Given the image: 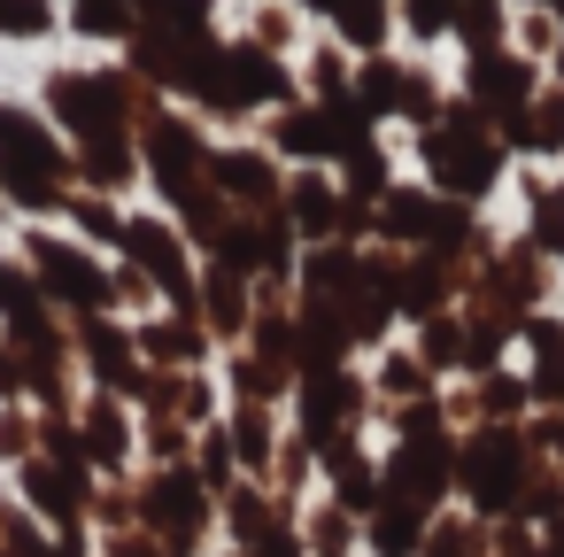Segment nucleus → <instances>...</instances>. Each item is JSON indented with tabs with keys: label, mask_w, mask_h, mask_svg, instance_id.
I'll return each mask as SVG.
<instances>
[{
	"label": "nucleus",
	"mask_w": 564,
	"mask_h": 557,
	"mask_svg": "<svg viewBox=\"0 0 564 557\" xmlns=\"http://www.w3.org/2000/svg\"><path fill=\"white\" fill-rule=\"evenodd\" d=\"M163 94L148 78H132L124 63H94V71H47L40 86V117L78 148H140V132L155 125Z\"/></svg>",
	"instance_id": "obj_1"
},
{
	"label": "nucleus",
	"mask_w": 564,
	"mask_h": 557,
	"mask_svg": "<svg viewBox=\"0 0 564 557\" xmlns=\"http://www.w3.org/2000/svg\"><path fill=\"white\" fill-rule=\"evenodd\" d=\"M70 194H78L70 140L40 109H24V101L0 94V202H9L17 217H32V225H55L70 210Z\"/></svg>",
	"instance_id": "obj_2"
},
{
	"label": "nucleus",
	"mask_w": 564,
	"mask_h": 557,
	"mask_svg": "<svg viewBox=\"0 0 564 557\" xmlns=\"http://www.w3.org/2000/svg\"><path fill=\"white\" fill-rule=\"evenodd\" d=\"M417 163H425V186H433L441 202L479 210V202L502 186L510 148H502V132H495V125H487L464 94H448V101H441V117L417 132Z\"/></svg>",
	"instance_id": "obj_3"
},
{
	"label": "nucleus",
	"mask_w": 564,
	"mask_h": 557,
	"mask_svg": "<svg viewBox=\"0 0 564 557\" xmlns=\"http://www.w3.org/2000/svg\"><path fill=\"white\" fill-rule=\"evenodd\" d=\"M17 256L32 264L40 294L55 318H117V294H109V264L86 248V240H63L55 225H24Z\"/></svg>",
	"instance_id": "obj_4"
},
{
	"label": "nucleus",
	"mask_w": 564,
	"mask_h": 557,
	"mask_svg": "<svg viewBox=\"0 0 564 557\" xmlns=\"http://www.w3.org/2000/svg\"><path fill=\"white\" fill-rule=\"evenodd\" d=\"M525 472H533V449H525L518 426H471V433L456 441V503H464L471 518H487V526L518 511Z\"/></svg>",
	"instance_id": "obj_5"
},
{
	"label": "nucleus",
	"mask_w": 564,
	"mask_h": 557,
	"mask_svg": "<svg viewBox=\"0 0 564 557\" xmlns=\"http://www.w3.org/2000/svg\"><path fill=\"white\" fill-rule=\"evenodd\" d=\"M140 534H155L171 557H202L217 534V495L202 488L194 464H155L140 472Z\"/></svg>",
	"instance_id": "obj_6"
},
{
	"label": "nucleus",
	"mask_w": 564,
	"mask_h": 557,
	"mask_svg": "<svg viewBox=\"0 0 564 557\" xmlns=\"http://www.w3.org/2000/svg\"><path fill=\"white\" fill-rule=\"evenodd\" d=\"M456 441H464V433H448V426H433V433H394L387 457H379L387 503H410V511L441 518V511L456 503Z\"/></svg>",
	"instance_id": "obj_7"
},
{
	"label": "nucleus",
	"mask_w": 564,
	"mask_h": 557,
	"mask_svg": "<svg viewBox=\"0 0 564 557\" xmlns=\"http://www.w3.org/2000/svg\"><path fill=\"white\" fill-rule=\"evenodd\" d=\"M225 55V32H163V24H140L132 40H124V71L132 78H148L163 101H194V86L209 78V63Z\"/></svg>",
	"instance_id": "obj_8"
},
{
	"label": "nucleus",
	"mask_w": 564,
	"mask_h": 557,
	"mask_svg": "<svg viewBox=\"0 0 564 557\" xmlns=\"http://www.w3.org/2000/svg\"><path fill=\"white\" fill-rule=\"evenodd\" d=\"M70 356H78V372L94 379V395H117V403H132L140 410V395H148V364H140V349H132V325L124 318H70Z\"/></svg>",
	"instance_id": "obj_9"
},
{
	"label": "nucleus",
	"mask_w": 564,
	"mask_h": 557,
	"mask_svg": "<svg viewBox=\"0 0 564 557\" xmlns=\"http://www.w3.org/2000/svg\"><path fill=\"white\" fill-rule=\"evenodd\" d=\"M541 86H549V71H541L533 55H518V47H487V55H464V86H456V94L502 132L510 117H525V101H533Z\"/></svg>",
	"instance_id": "obj_10"
},
{
	"label": "nucleus",
	"mask_w": 564,
	"mask_h": 557,
	"mask_svg": "<svg viewBox=\"0 0 564 557\" xmlns=\"http://www.w3.org/2000/svg\"><path fill=\"white\" fill-rule=\"evenodd\" d=\"M371 372L340 364V372H302L294 379V433H325V426H371Z\"/></svg>",
	"instance_id": "obj_11"
},
{
	"label": "nucleus",
	"mask_w": 564,
	"mask_h": 557,
	"mask_svg": "<svg viewBox=\"0 0 564 557\" xmlns=\"http://www.w3.org/2000/svg\"><path fill=\"white\" fill-rule=\"evenodd\" d=\"M209 179H217V194L232 202V210H286V163L263 148V140H217V156H209Z\"/></svg>",
	"instance_id": "obj_12"
},
{
	"label": "nucleus",
	"mask_w": 564,
	"mask_h": 557,
	"mask_svg": "<svg viewBox=\"0 0 564 557\" xmlns=\"http://www.w3.org/2000/svg\"><path fill=\"white\" fill-rule=\"evenodd\" d=\"M17 495L47 534H86V503H94V472H63L47 457L17 464Z\"/></svg>",
	"instance_id": "obj_13"
},
{
	"label": "nucleus",
	"mask_w": 564,
	"mask_h": 557,
	"mask_svg": "<svg viewBox=\"0 0 564 557\" xmlns=\"http://www.w3.org/2000/svg\"><path fill=\"white\" fill-rule=\"evenodd\" d=\"M263 148H271L286 171H302V163H325V171H333V163H340L333 109H325V101H310V94H302V101H286V109H271V117H263Z\"/></svg>",
	"instance_id": "obj_14"
},
{
	"label": "nucleus",
	"mask_w": 564,
	"mask_h": 557,
	"mask_svg": "<svg viewBox=\"0 0 564 557\" xmlns=\"http://www.w3.org/2000/svg\"><path fill=\"white\" fill-rule=\"evenodd\" d=\"M78 426H86L94 480H132V449H140V418H132V403L86 387V395H78Z\"/></svg>",
	"instance_id": "obj_15"
},
{
	"label": "nucleus",
	"mask_w": 564,
	"mask_h": 557,
	"mask_svg": "<svg viewBox=\"0 0 564 557\" xmlns=\"http://www.w3.org/2000/svg\"><path fill=\"white\" fill-rule=\"evenodd\" d=\"M286 225H294V240H302V248L340 240V179H333L325 163L286 171Z\"/></svg>",
	"instance_id": "obj_16"
},
{
	"label": "nucleus",
	"mask_w": 564,
	"mask_h": 557,
	"mask_svg": "<svg viewBox=\"0 0 564 557\" xmlns=\"http://www.w3.org/2000/svg\"><path fill=\"white\" fill-rule=\"evenodd\" d=\"M132 349H140V364L148 372H209V325H186V318H171V310H155V318H140L132 325Z\"/></svg>",
	"instance_id": "obj_17"
},
{
	"label": "nucleus",
	"mask_w": 564,
	"mask_h": 557,
	"mask_svg": "<svg viewBox=\"0 0 564 557\" xmlns=\"http://www.w3.org/2000/svg\"><path fill=\"white\" fill-rule=\"evenodd\" d=\"M140 418H178V426H217L225 418V395H217V379L209 372H155L148 379V395H140Z\"/></svg>",
	"instance_id": "obj_18"
},
{
	"label": "nucleus",
	"mask_w": 564,
	"mask_h": 557,
	"mask_svg": "<svg viewBox=\"0 0 564 557\" xmlns=\"http://www.w3.org/2000/svg\"><path fill=\"white\" fill-rule=\"evenodd\" d=\"M202 325H209V341L232 356V349L248 341V325H256V287H248L240 271H225V264H202Z\"/></svg>",
	"instance_id": "obj_19"
},
{
	"label": "nucleus",
	"mask_w": 564,
	"mask_h": 557,
	"mask_svg": "<svg viewBox=\"0 0 564 557\" xmlns=\"http://www.w3.org/2000/svg\"><path fill=\"white\" fill-rule=\"evenodd\" d=\"M217 526H225V542H232V549H256V542L286 534L294 518H286V503H279L263 480H240V488H225V495H217Z\"/></svg>",
	"instance_id": "obj_20"
},
{
	"label": "nucleus",
	"mask_w": 564,
	"mask_h": 557,
	"mask_svg": "<svg viewBox=\"0 0 564 557\" xmlns=\"http://www.w3.org/2000/svg\"><path fill=\"white\" fill-rule=\"evenodd\" d=\"M502 148H510V163H556L564 156V86H541L525 101V117L502 125Z\"/></svg>",
	"instance_id": "obj_21"
},
{
	"label": "nucleus",
	"mask_w": 564,
	"mask_h": 557,
	"mask_svg": "<svg viewBox=\"0 0 564 557\" xmlns=\"http://www.w3.org/2000/svg\"><path fill=\"white\" fill-rule=\"evenodd\" d=\"M525 387H533V410H564V318L556 310L525 318Z\"/></svg>",
	"instance_id": "obj_22"
},
{
	"label": "nucleus",
	"mask_w": 564,
	"mask_h": 557,
	"mask_svg": "<svg viewBox=\"0 0 564 557\" xmlns=\"http://www.w3.org/2000/svg\"><path fill=\"white\" fill-rule=\"evenodd\" d=\"M487 287L533 318V310H549V256H541L533 240H502L495 264H487Z\"/></svg>",
	"instance_id": "obj_23"
},
{
	"label": "nucleus",
	"mask_w": 564,
	"mask_h": 557,
	"mask_svg": "<svg viewBox=\"0 0 564 557\" xmlns=\"http://www.w3.org/2000/svg\"><path fill=\"white\" fill-rule=\"evenodd\" d=\"M225 441H232V457H240V480H271V464H279V410H263V403H225Z\"/></svg>",
	"instance_id": "obj_24"
},
{
	"label": "nucleus",
	"mask_w": 564,
	"mask_h": 557,
	"mask_svg": "<svg viewBox=\"0 0 564 557\" xmlns=\"http://www.w3.org/2000/svg\"><path fill=\"white\" fill-rule=\"evenodd\" d=\"M225 403H263V410H279V403H294V372H279V364L232 349V356H225Z\"/></svg>",
	"instance_id": "obj_25"
},
{
	"label": "nucleus",
	"mask_w": 564,
	"mask_h": 557,
	"mask_svg": "<svg viewBox=\"0 0 564 557\" xmlns=\"http://www.w3.org/2000/svg\"><path fill=\"white\" fill-rule=\"evenodd\" d=\"M518 194H525V240H533L549 264H564V186L541 179V171H525Z\"/></svg>",
	"instance_id": "obj_26"
},
{
	"label": "nucleus",
	"mask_w": 564,
	"mask_h": 557,
	"mask_svg": "<svg viewBox=\"0 0 564 557\" xmlns=\"http://www.w3.org/2000/svg\"><path fill=\"white\" fill-rule=\"evenodd\" d=\"M402 78H410V63L402 55H371V63H356V109L371 117V125H394L402 117Z\"/></svg>",
	"instance_id": "obj_27"
},
{
	"label": "nucleus",
	"mask_w": 564,
	"mask_h": 557,
	"mask_svg": "<svg viewBox=\"0 0 564 557\" xmlns=\"http://www.w3.org/2000/svg\"><path fill=\"white\" fill-rule=\"evenodd\" d=\"M425 511H410V503H387L379 495V511L364 518V557H417V542H425Z\"/></svg>",
	"instance_id": "obj_28"
},
{
	"label": "nucleus",
	"mask_w": 564,
	"mask_h": 557,
	"mask_svg": "<svg viewBox=\"0 0 564 557\" xmlns=\"http://www.w3.org/2000/svg\"><path fill=\"white\" fill-rule=\"evenodd\" d=\"M294 534H302L310 557H356V549H364V526H356L340 503H325V495H310V511H302Z\"/></svg>",
	"instance_id": "obj_29"
},
{
	"label": "nucleus",
	"mask_w": 564,
	"mask_h": 557,
	"mask_svg": "<svg viewBox=\"0 0 564 557\" xmlns=\"http://www.w3.org/2000/svg\"><path fill=\"white\" fill-rule=\"evenodd\" d=\"M140 9H148V0H70V32L101 40V47H124L140 32Z\"/></svg>",
	"instance_id": "obj_30"
},
{
	"label": "nucleus",
	"mask_w": 564,
	"mask_h": 557,
	"mask_svg": "<svg viewBox=\"0 0 564 557\" xmlns=\"http://www.w3.org/2000/svg\"><path fill=\"white\" fill-rule=\"evenodd\" d=\"M410 349H417V364H425V372H433L441 387H448V379H464V318H456V310L425 318Z\"/></svg>",
	"instance_id": "obj_31"
},
{
	"label": "nucleus",
	"mask_w": 564,
	"mask_h": 557,
	"mask_svg": "<svg viewBox=\"0 0 564 557\" xmlns=\"http://www.w3.org/2000/svg\"><path fill=\"white\" fill-rule=\"evenodd\" d=\"M132 179H148L140 171V148H78V186L86 194H132Z\"/></svg>",
	"instance_id": "obj_32"
},
{
	"label": "nucleus",
	"mask_w": 564,
	"mask_h": 557,
	"mask_svg": "<svg viewBox=\"0 0 564 557\" xmlns=\"http://www.w3.org/2000/svg\"><path fill=\"white\" fill-rule=\"evenodd\" d=\"M333 179H340V194H348V202H364V210H379V202H387V186H394V163H387V148L371 140V148H356V156H340V163H333Z\"/></svg>",
	"instance_id": "obj_33"
},
{
	"label": "nucleus",
	"mask_w": 564,
	"mask_h": 557,
	"mask_svg": "<svg viewBox=\"0 0 564 557\" xmlns=\"http://www.w3.org/2000/svg\"><path fill=\"white\" fill-rule=\"evenodd\" d=\"M471 395H479V426H525L533 418L525 372H487V379H471Z\"/></svg>",
	"instance_id": "obj_34"
},
{
	"label": "nucleus",
	"mask_w": 564,
	"mask_h": 557,
	"mask_svg": "<svg viewBox=\"0 0 564 557\" xmlns=\"http://www.w3.org/2000/svg\"><path fill=\"white\" fill-rule=\"evenodd\" d=\"M417 557H487V518H471L464 503H448V511L425 526Z\"/></svg>",
	"instance_id": "obj_35"
},
{
	"label": "nucleus",
	"mask_w": 564,
	"mask_h": 557,
	"mask_svg": "<svg viewBox=\"0 0 564 557\" xmlns=\"http://www.w3.org/2000/svg\"><path fill=\"white\" fill-rule=\"evenodd\" d=\"M140 526V480H94V503H86V534H132Z\"/></svg>",
	"instance_id": "obj_36"
},
{
	"label": "nucleus",
	"mask_w": 564,
	"mask_h": 557,
	"mask_svg": "<svg viewBox=\"0 0 564 557\" xmlns=\"http://www.w3.org/2000/svg\"><path fill=\"white\" fill-rule=\"evenodd\" d=\"M464 55H487V47H510V0H464L456 9V32H448Z\"/></svg>",
	"instance_id": "obj_37"
},
{
	"label": "nucleus",
	"mask_w": 564,
	"mask_h": 557,
	"mask_svg": "<svg viewBox=\"0 0 564 557\" xmlns=\"http://www.w3.org/2000/svg\"><path fill=\"white\" fill-rule=\"evenodd\" d=\"M348 86H356V55L348 47H310V63H302V94L310 101H348Z\"/></svg>",
	"instance_id": "obj_38"
},
{
	"label": "nucleus",
	"mask_w": 564,
	"mask_h": 557,
	"mask_svg": "<svg viewBox=\"0 0 564 557\" xmlns=\"http://www.w3.org/2000/svg\"><path fill=\"white\" fill-rule=\"evenodd\" d=\"M63 217H70V233H78L94 256H101V248H117V233H124V210H117L109 194H86V186L70 194V210H63Z\"/></svg>",
	"instance_id": "obj_39"
},
{
	"label": "nucleus",
	"mask_w": 564,
	"mask_h": 557,
	"mask_svg": "<svg viewBox=\"0 0 564 557\" xmlns=\"http://www.w3.org/2000/svg\"><path fill=\"white\" fill-rule=\"evenodd\" d=\"M40 457H47V464H63V472H94L78 410H40Z\"/></svg>",
	"instance_id": "obj_40"
},
{
	"label": "nucleus",
	"mask_w": 564,
	"mask_h": 557,
	"mask_svg": "<svg viewBox=\"0 0 564 557\" xmlns=\"http://www.w3.org/2000/svg\"><path fill=\"white\" fill-rule=\"evenodd\" d=\"M510 518H525L533 534H541V526H556V518H564V464H541V457H533L525 495H518V511H510Z\"/></svg>",
	"instance_id": "obj_41"
},
{
	"label": "nucleus",
	"mask_w": 564,
	"mask_h": 557,
	"mask_svg": "<svg viewBox=\"0 0 564 557\" xmlns=\"http://www.w3.org/2000/svg\"><path fill=\"white\" fill-rule=\"evenodd\" d=\"M379 495H387V480H379V457H356L348 472H333V495H325V503H340V511L364 526V518L379 511Z\"/></svg>",
	"instance_id": "obj_42"
},
{
	"label": "nucleus",
	"mask_w": 564,
	"mask_h": 557,
	"mask_svg": "<svg viewBox=\"0 0 564 557\" xmlns=\"http://www.w3.org/2000/svg\"><path fill=\"white\" fill-rule=\"evenodd\" d=\"M456 9L464 0H394V24L410 32V47H441L456 32Z\"/></svg>",
	"instance_id": "obj_43"
},
{
	"label": "nucleus",
	"mask_w": 564,
	"mask_h": 557,
	"mask_svg": "<svg viewBox=\"0 0 564 557\" xmlns=\"http://www.w3.org/2000/svg\"><path fill=\"white\" fill-rule=\"evenodd\" d=\"M194 472H202V488H209V495L240 488V457H232V441H225V418L194 433Z\"/></svg>",
	"instance_id": "obj_44"
},
{
	"label": "nucleus",
	"mask_w": 564,
	"mask_h": 557,
	"mask_svg": "<svg viewBox=\"0 0 564 557\" xmlns=\"http://www.w3.org/2000/svg\"><path fill=\"white\" fill-rule=\"evenodd\" d=\"M55 24H63V0H0V40H17V47L55 40Z\"/></svg>",
	"instance_id": "obj_45"
},
{
	"label": "nucleus",
	"mask_w": 564,
	"mask_h": 557,
	"mask_svg": "<svg viewBox=\"0 0 564 557\" xmlns=\"http://www.w3.org/2000/svg\"><path fill=\"white\" fill-rule=\"evenodd\" d=\"M47 549H55V534H47L24 503L0 495V557H47Z\"/></svg>",
	"instance_id": "obj_46"
},
{
	"label": "nucleus",
	"mask_w": 564,
	"mask_h": 557,
	"mask_svg": "<svg viewBox=\"0 0 564 557\" xmlns=\"http://www.w3.org/2000/svg\"><path fill=\"white\" fill-rule=\"evenodd\" d=\"M140 457H148V472H155V464H194V426H178V418H140Z\"/></svg>",
	"instance_id": "obj_47"
},
{
	"label": "nucleus",
	"mask_w": 564,
	"mask_h": 557,
	"mask_svg": "<svg viewBox=\"0 0 564 557\" xmlns=\"http://www.w3.org/2000/svg\"><path fill=\"white\" fill-rule=\"evenodd\" d=\"M32 457H40V410L0 403V464H32Z\"/></svg>",
	"instance_id": "obj_48"
},
{
	"label": "nucleus",
	"mask_w": 564,
	"mask_h": 557,
	"mask_svg": "<svg viewBox=\"0 0 564 557\" xmlns=\"http://www.w3.org/2000/svg\"><path fill=\"white\" fill-rule=\"evenodd\" d=\"M140 24H163V32H217V0H148Z\"/></svg>",
	"instance_id": "obj_49"
},
{
	"label": "nucleus",
	"mask_w": 564,
	"mask_h": 557,
	"mask_svg": "<svg viewBox=\"0 0 564 557\" xmlns=\"http://www.w3.org/2000/svg\"><path fill=\"white\" fill-rule=\"evenodd\" d=\"M441 101H448V94L433 86V71H425V63H410V78H402V117H394V125H410V132H425V125L441 117Z\"/></svg>",
	"instance_id": "obj_50"
},
{
	"label": "nucleus",
	"mask_w": 564,
	"mask_h": 557,
	"mask_svg": "<svg viewBox=\"0 0 564 557\" xmlns=\"http://www.w3.org/2000/svg\"><path fill=\"white\" fill-rule=\"evenodd\" d=\"M518 433H525V449H533L541 464H564V410H533Z\"/></svg>",
	"instance_id": "obj_51"
},
{
	"label": "nucleus",
	"mask_w": 564,
	"mask_h": 557,
	"mask_svg": "<svg viewBox=\"0 0 564 557\" xmlns=\"http://www.w3.org/2000/svg\"><path fill=\"white\" fill-rule=\"evenodd\" d=\"M248 40H256V47H271V55H286V40H294V9H286V0H263L256 24H248Z\"/></svg>",
	"instance_id": "obj_52"
},
{
	"label": "nucleus",
	"mask_w": 564,
	"mask_h": 557,
	"mask_svg": "<svg viewBox=\"0 0 564 557\" xmlns=\"http://www.w3.org/2000/svg\"><path fill=\"white\" fill-rule=\"evenodd\" d=\"M487 557H541V534L525 518H495L487 526Z\"/></svg>",
	"instance_id": "obj_53"
},
{
	"label": "nucleus",
	"mask_w": 564,
	"mask_h": 557,
	"mask_svg": "<svg viewBox=\"0 0 564 557\" xmlns=\"http://www.w3.org/2000/svg\"><path fill=\"white\" fill-rule=\"evenodd\" d=\"M94 557H171V549H163L155 534H140V526H132V534H101V542H94Z\"/></svg>",
	"instance_id": "obj_54"
},
{
	"label": "nucleus",
	"mask_w": 564,
	"mask_h": 557,
	"mask_svg": "<svg viewBox=\"0 0 564 557\" xmlns=\"http://www.w3.org/2000/svg\"><path fill=\"white\" fill-rule=\"evenodd\" d=\"M248 557H310V549H302V534H294V526H286V534H271V542H256V549H248Z\"/></svg>",
	"instance_id": "obj_55"
},
{
	"label": "nucleus",
	"mask_w": 564,
	"mask_h": 557,
	"mask_svg": "<svg viewBox=\"0 0 564 557\" xmlns=\"http://www.w3.org/2000/svg\"><path fill=\"white\" fill-rule=\"evenodd\" d=\"M286 9H294V17H325V24H333V9H340V0H286Z\"/></svg>",
	"instance_id": "obj_56"
},
{
	"label": "nucleus",
	"mask_w": 564,
	"mask_h": 557,
	"mask_svg": "<svg viewBox=\"0 0 564 557\" xmlns=\"http://www.w3.org/2000/svg\"><path fill=\"white\" fill-rule=\"evenodd\" d=\"M541 557H564V518H556V526H541Z\"/></svg>",
	"instance_id": "obj_57"
},
{
	"label": "nucleus",
	"mask_w": 564,
	"mask_h": 557,
	"mask_svg": "<svg viewBox=\"0 0 564 557\" xmlns=\"http://www.w3.org/2000/svg\"><path fill=\"white\" fill-rule=\"evenodd\" d=\"M549 86H564V32H556V55H549Z\"/></svg>",
	"instance_id": "obj_58"
},
{
	"label": "nucleus",
	"mask_w": 564,
	"mask_h": 557,
	"mask_svg": "<svg viewBox=\"0 0 564 557\" xmlns=\"http://www.w3.org/2000/svg\"><path fill=\"white\" fill-rule=\"evenodd\" d=\"M510 9H549V17H564V0H510Z\"/></svg>",
	"instance_id": "obj_59"
},
{
	"label": "nucleus",
	"mask_w": 564,
	"mask_h": 557,
	"mask_svg": "<svg viewBox=\"0 0 564 557\" xmlns=\"http://www.w3.org/2000/svg\"><path fill=\"white\" fill-rule=\"evenodd\" d=\"M225 557H248V549H225Z\"/></svg>",
	"instance_id": "obj_60"
},
{
	"label": "nucleus",
	"mask_w": 564,
	"mask_h": 557,
	"mask_svg": "<svg viewBox=\"0 0 564 557\" xmlns=\"http://www.w3.org/2000/svg\"><path fill=\"white\" fill-rule=\"evenodd\" d=\"M0 217H9V202H0Z\"/></svg>",
	"instance_id": "obj_61"
},
{
	"label": "nucleus",
	"mask_w": 564,
	"mask_h": 557,
	"mask_svg": "<svg viewBox=\"0 0 564 557\" xmlns=\"http://www.w3.org/2000/svg\"><path fill=\"white\" fill-rule=\"evenodd\" d=\"M256 9H263V0H256Z\"/></svg>",
	"instance_id": "obj_62"
},
{
	"label": "nucleus",
	"mask_w": 564,
	"mask_h": 557,
	"mask_svg": "<svg viewBox=\"0 0 564 557\" xmlns=\"http://www.w3.org/2000/svg\"><path fill=\"white\" fill-rule=\"evenodd\" d=\"M556 24H564V17H556Z\"/></svg>",
	"instance_id": "obj_63"
}]
</instances>
